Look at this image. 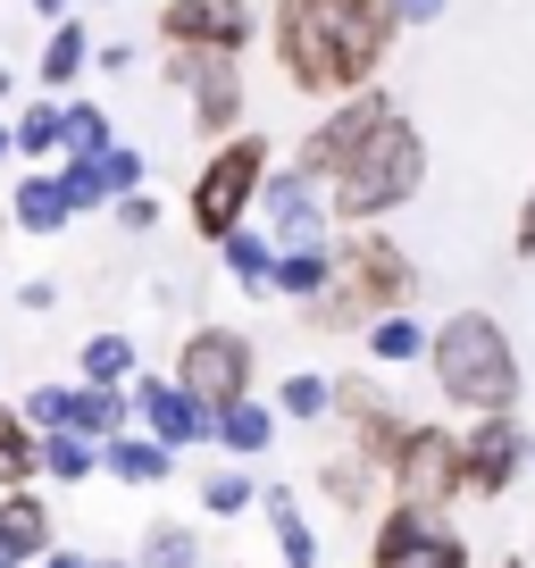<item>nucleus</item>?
Instances as JSON below:
<instances>
[{
	"label": "nucleus",
	"mask_w": 535,
	"mask_h": 568,
	"mask_svg": "<svg viewBox=\"0 0 535 568\" xmlns=\"http://www.w3.org/2000/svg\"><path fill=\"white\" fill-rule=\"evenodd\" d=\"M393 0H276L268 9V51L293 92L310 101H352L376 84L393 51Z\"/></svg>",
	"instance_id": "1"
},
{
	"label": "nucleus",
	"mask_w": 535,
	"mask_h": 568,
	"mask_svg": "<svg viewBox=\"0 0 535 568\" xmlns=\"http://www.w3.org/2000/svg\"><path fill=\"white\" fill-rule=\"evenodd\" d=\"M411 293H418L411 251L393 243L385 226H352V234L335 243V284H326L302 318L319 326V335H352V326H369V318L411 310Z\"/></svg>",
	"instance_id": "2"
},
{
	"label": "nucleus",
	"mask_w": 535,
	"mask_h": 568,
	"mask_svg": "<svg viewBox=\"0 0 535 568\" xmlns=\"http://www.w3.org/2000/svg\"><path fill=\"white\" fill-rule=\"evenodd\" d=\"M427 368H435V393L468 418L518 409V352L494 310H452L444 326H427Z\"/></svg>",
	"instance_id": "3"
},
{
	"label": "nucleus",
	"mask_w": 535,
	"mask_h": 568,
	"mask_svg": "<svg viewBox=\"0 0 535 568\" xmlns=\"http://www.w3.org/2000/svg\"><path fill=\"white\" fill-rule=\"evenodd\" d=\"M418 184H427V134L393 109V118L360 142V160L343 168V176H326V217H335L343 234L352 226H385L402 201H418Z\"/></svg>",
	"instance_id": "4"
},
{
	"label": "nucleus",
	"mask_w": 535,
	"mask_h": 568,
	"mask_svg": "<svg viewBox=\"0 0 535 568\" xmlns=\"http://www.w3.org/2000/svg\"><path fill=\"white\" fill-rule=\"evenodd\" d=\"M268 168H276L268 134H226V142L210 151V160H201L193 193H184V217H193V234H201V243H226L234 226H251Z\"/></svg>",
	"instance_id": "5"
},
{
	"label": "nucleus",
	"mask_w": 535,
	"mask_h": 568,
	"mask_svg": "<svg viewBox=\"0 0 535 568\" xmlns=\"http://www.w3.org/2000/svg\"><path fill=\"white\" fill-rule=\"evenodd\" d=\"M461 494H468V477H461V435H452V426H435V418L402 426V452H393V468H385V501L427 510V518H452V501H461Z\"/></svg>",
	"instance_id": "6"
},
{
	"label": "nucleus",
	"mask_w": 535,
	"mask_h": 568,
	"mask_svg": "<svg viewBox=\"0 0 535 568\" xmlns=\"http://www.w3.org/2000/svg\"><path fill=\"white\" fill-rule=\"evenodd\" d=\"M168 376L218 418L226 402H251V385H260V352H251L243 326H193V335L176 343V368H168Z\"/></svg>",
	"instance_id": "7"
},
{
	"label": "nucleus",
	"mask_w": 535,
	"mask_h": 568,
	"mask_svg": "<svg viewBox=\"0 0 535 568\" xmlns=\"http://www.w3.org/2000/svg\"><path fill=\"white\" fill-rule=\"evenodd\" d=\"M393 118V92L385 84H369V92H352V101H326V118L302 134V151H293V168H302L310 184L326 193V176H343V168L360 160V142L376 134V125Z\"/></svg>",
	"instance_id": "8"
},
{
	"label": "nucleus",
	"mask_w": 535,
	"mask_h": 568,
	"mask_svg": "<svg viewBox=\"0 0 535 568\" xmlns=\"http://www.w3.org/2000/svg\"><path fill=\"white\" fill-rule=\"evenodd\" d=\"M369 568H468V535L452 527V518L385 501V510H376V535H369Z\"/></svg>",
	"instance_id": "9"
},
{
	"label": "nucleus",
	"mask_w": 535,
	"mask_h": 568,
	"mask_svg": "<svg viewBox=\"0 0 535 568\" xmlns=\"http://www.w3.org/2000/svg\"><path fill=\"white\" fill-rule=\"evenodd\" d=\"M251 34H260L251 0H160V42L184 59H243Z\"/></svg>",
	"instance_id": "10"
},
{
	"label": "nucleus",
	"mask_w": 535,
	"mask_h": 568,
	"mask_svg": "<svg viewBox=\"0 0 535 568\" xmlns=\"http://www.w3.org/2000/svg\"><path fill=\"white\" fill-rule=\"evenodd\" d=\"M251 226H260L276 251L335 243V217H326V193L302 176V168H268V184H260V210H251Z\"/></svg>",
	"instance_id": "11"
},
{
	"label": "nucleus",
	"mask_w": 535,
	"mask_h": 568,
	"mask_svg": "<svg viewBox=\"0 0 535 568\" xmlns=\"http://www.w3.org/2000/svg\"><path fill=\"white\" fill-rule=\"evenodd\" d=\"M168 84L193 101V134H210V151L226 134H243V59H184V51H168Z\"/></svg>",
	"instance_id": "12"
},
{
	"label": "nucleus",
	"mask_w": 535,
	"mask_h": 568,
	"mask_svg": "<svg viewBox=\"0 0 535 568\" xmlns=\"http://www.w3.org/2000/svg\"><path fill=\"white\" fill-rule=\"evenodd\" d=\"M527 426H518V409H494V418H468V435H461V477H468V494L477 501H502L518 477H527Z\"/></svg>",
	"instance_id": "13"
},
{
	"label": "nucleus",
	"mask_w": 535,
	"mask_h": 568,
	"mask_svg": "<svg viewBox=\"0 0 535 568\" xmlns=\"http://www.w3.org/2000/svg\"><path fill=\"white\" fill-rule=\"evenodd\" d=\"M125 402H134V426H143L151 444H168V452H193V444H210V409L193 402V393L176 385V376H134L125 385Z\"/></svg>",
	"instance_id": "14"
},
{
	"label": "nucleus",
	"mask_w": 535,
	"mask_h": 568,
	"mask_svg": "<svg viewBox=\"0 0 535 568\" xmlns=\"http://www.w3.org/2000/svg\"><path fill=\"white\" fill-rule=\"evenodd\" d=\"M59 544V518L51 501L26 485V494H0V568H34L42 551Z\"/></svg>",
	"instance_id": "15"
},
{
	"label": "nucleus",
	"mask_w": 535,
	"mask_h": 568,
	"mask_svg": "<svg viewBox=\"0 0 535 568\" xmlns=\"http://www.w3.org/2000/svg\"><path fill=\"white\" fill-rule=\"evenodd\" d=\"M84 75H92V34H84V18H68V26H51V34H42L34 84H42V101H68Z\"/></svg>",
	"instance_id": "16"
},
{
	"label": "nucleus",
	"mask_w": 535,
	"mask_h": 568,
	"mask_svg": "<svg viewBox=\"0 0 535 568\" xmlns=\"http://www.w3.org/2000/svg\"><path fill=\"white\" fill-rule=\"evenodd\" d=\"M101 477H118V485H168V477H176V452L151 444L143 426H125V435H109V444H101Z\"/></svg>",
	"instance_id": "17"
},
{
	"label": "nucleus",
	"mask_w": 535,
	"mask_h": 568,
	"mask_svg": "<svg viewBox=\"0 0 535 568\" xmlns=\"http://www.w3.org/2000/svg\"><path fill=\"white\" fill-rule=\"evenodd\" d=\"M125 426H134V402H125L118 385H68V426H59V435L109 444V435H125Z\"/></svg>",
	"instance_id": "18"
},
{
	"label": "nucleus",
	"mask_w": 535,
	"mask_h": 568,
	"mask_svg": "<svg viewBox=\"0 0 535 568\" xmlns=\"http://www.w3.org/2000/svg\"><path fill=\"white\" fill-rule=\"evenodd\" d=\"M335 284V243H310V251H276V267H268V293L293 310H310Z\"/></svg>",
	"instance_id": "19"
},
{
	"label": "nucleus",
	"mask_w": 535,
	"mask_h": 568,
	"mask_svg": "<svg viewBox=\"0 0 535 568\" xmlns=\"http://www.w3.org/2000/svg\"><path fill=\"white\" fill-rule=\"evenodd\" d=\"M276 426H285V418H276L268 402H226L210 418V444L226 452V460H260V452L276 444Z\"/></svg>",
	"instance_id": "20"
},
{
	"label": "nucleus",
	"mask_w": 535,
	"mask_h": 568,
	"mask_svg": "<svg viewBox=\"0 0 535 568\" xmlns=\"http://www.w3.org/2000/svg\"><path fill=\"white\" fill-rule=\"evenodd\" d=\"M9 226H18V234H68L75 226V210H68V193H59L51 168H34V176L9 193Z\"/></svg>",
	"instance_id": "21"
},
{
	"label": "nucleus",
	"mask_w": 535,
	"mask_h": 568,
	"mask_svg": "<svg viewBox=\"0 0 535 568\" xmlns=\"http://www.w3.org/2000/svg\"><path fill=\"white\" fill-rule=\"evenodd\" d=\"M260 510H268V535H276V560H285V568H319V527L302 518L293 485H268Z\"/></svg>",
	"instance_id": "22"
},
{
	"label": "nucleus",
	"mask_w": 535,
	"mask_h": 568,
	"mask_svg": "<svg viewBox=\"0 0 535 568\" xmlns=\"http://www.w3.org/2000/svg\"><path fill=\"white\" fill-rule=\"evenodd\" d=\"M319 494L335 501V510H352V518H369V501L385 494V477H376L369 460H360V452H326L319 460Z\"/></svg>",
	"instance_id": "23"
},
{
	"label": "nucleus",
	"mask_w": 535,
	"mask_h": 568,
	"mask_svg": "<svg viewBox=\"0 0 535 568\" xmlns=\"http://www.w3.org/2000/svg\"><path fill=\"white\" fill-rule=\"evenodd\" d=\"M9 142H18V160H34V168H42V160H59V151H68V109L34 92V101L9 118Z\"/></svg>",
	"instance_id": "24"
},
{
	"label": "nucleus",
	"mask_w": 535,
	"mask_h": 568,
	"mask_svg": "<svg viewBox=\"0 0 535 568\" xmlns=\"http://www.w3.org/2000/svg\"><path fill=\"white\" fill-rule=\"evenodd\" d=\"M34 477H42V435L0 402V494H26Z\"/></svg>",
	"instance_id": "25"
},
{
	"label": "nucleus",
	"mask_w": 535,
	"mask_h": 568,
	"mask_svg": "<svg viewBox=\"0 0 535 568\" xmlns=\"http://www.w3.org/2000/svg\"><path fill=\"white\" fill-rule=\"evenodd\" d=\"M143 376V352H134V335H84V359H75V385H134Z\"/></svg>",
	"instance_id": "26"
},
{
	"label": "nucleus",
	"mask_w": 535,
	"mask_h": 568,
	"mask_svg": "<svg viewBox=\"0 0 535 568\" xmlns=\"http://www.w3.org/2000/svg\"><path fill=\"white\" fill-rule=\"evenodd\" d=\"M134 568H201V535L184 518H151L134 535Z\"/></svg>",
	"instance_id": "27"
},
{
	"label": "nucleus",
	"mask_w": 535,
	"mask_h": 568,
	"mask_svg": "<svg viewBox=\"0 0 535 568\" xmlns=\"http://www.w3.org/2000/svg\"><path fill=\"white\" fill-rule=\"evenodd\" d=\"M360 335H369V359H376V368H411V359H427V326H418L411 310H393V318H369Z\"/></svg>",
	"instance_id": "28"
},
{
	"label": "nucleus",
	"mask_w": 535,
	"mask_h": 568,
	"mask_svg": "<svg viewBox=\"0 0 535 568\" xmlns=\"http://www.w3.org/2000/svg\"><path fill=\"white\" fill-rule=\"evenodd\" d=\"M276 418H293V426H319V418H335V376H310V368H293L285 385H276Z\"/></svg>",
	"instance_id": "29"
},
{
	"label": "nucleus",
	"mask_w": 535,
	"mask_h": 568,
	"mask_svg": "<svg viewBox=\"0 0 535 568\" xmlns=\"http://www.w3.org/2000/svg\"><path fill=\"white\" fill-rule=\"evenodd\" d=\"M218 260H226V276L243 284V293H268V267H276V243H268L260 226H234L226 243H218Z\"/></svg>",
	"instance_id": "30"
},
{
	"label": "nucleus",
	"mask_w": 535,
	"mask_h": 568,
	"mask_svg": "<svg viewBox=\"0 0 535 568\" xmlns=\"http://www.w3.org/2000/svg\"><path fill=\"white\" fill-rule=\"evenodd\" d=\"M68 151H59V160H101L109 142H118V125H109V109L101 101H84V92H68Z\"/></svg>",
	"instance_id": "31"
},
{
	"label": "nucleus",
	"mask_w": 535,
	"mask_h": 568,
	"mask_svg": "<svg viewBox=\"0 0 535 568\" xmlns=\"http://www.w3.org/2000/svg\"><path fill=\"white\" fill-rule=\"evenodd\" d=\"M201 510H210V518L260 510V477H251V468H210V477H201Z\"/></svg>",
	"instance_id": "32"
},
{
	"label": "nucleus",
	"mask_w": 535,
	"mask_h": 568,
	"mask_svg": "<svg viewBox=\"0 0 535 568\" xmlns=\"http://www.w3.org/2000/svg\"><path fill=\"white\" fill-rule=\"evenodd\" d=\"M51 176H59V193H68V210H75V217H84V210H109V201H118V184H109V168H101V160H59Z\"/></svg>",
	"instance_id": "33"
},
{
	"label": "nucleus",
	"mask_w": 535,
	"mask_h": 568,
	"mask_svg": "<svg viewBox=\"0 0 535 568\" xmlns=\"http://www.w3.org/2000/svg\"><path fill=\"white\" fill-rule=\"evenodd\" d=\"M42 477H59V485L101 477V444H84V435H42Z\"/></svg>",
	"instance_id": "34"
},
{
	"label": "nucleus",
	"mask_w": 535,
	"mask_h": 568,
	"mask_svg": "<svg viewBox=\"0 0 535 568\" xmlns=\"http://www.w3.org/2000/svg\"><path fill=\"white\" fill-rule=\"evenodd\" d=\"M18 418L34 426V435H59V426H68V385H34L18 402Z\"/></svg>",
	"instance_id": "35"
},
{
	"label": "nucleus",
	"mask_w": 535,
	"mask_h": 568,
	"mask_svg": "<svg viewBox=\"0 0 535 568\" xmlns=\"http://www.w3.org/2000/svg\"><path fill=\"white\" fill-rule=\"evenodd\" d=\"M101 168H109V184H118V201H125V193H143V176H151V160L134 151V142H109Z\"/></svg>",
	"instance_id": "36"
},
{
	"label": "nucleus",
	"mask_w": 535,
	"mask_h": 568,
	"mask_svg": "<svg viewBox=\"0 0 535 568\" xmlns=\"http://www.w3.org/2000/svg\"><path fill=\"white\" fill-rule=\"evenodd\" d=\"M109 217H118L125 234H151V226H160V201H151V193H125V201H109Z\"/></svg>",
	"instance_id": "37"
},
{
	"label": "nucleus",
	"mask_w": 535,
	"mask_h": 568,
	"mask_svg": "<svg viewBox=\"0 0 535 568\" xmlns=\"http://www.w3.org/2000/svg\"><path fill=\"white\" fill-rule=\"evenodd\" d=\"M92 75H134V42H92Z\"/></svg>",
	"instance_id": "38"
},
{
	"label": "nucleus",
	"mask_w": 535,
	"mask_h": 568,
	"mask_svg": "<svg viewBox=\"0 0 535 568\" xmlns=\"http://www.w3.org/2000/svg\"><path fill=\"white\" fill-rule=\"evenodd\" d=\"M18 310H34V318H42V310H59V284L51 276H26L18 284Z\"/></svg>",
	"instance_id": "39"
},
{
	"label": "nucleus",
	"mask_w": 535,
	"mask_h": 568,
	"mask_svg": "<svg viewBox=\"0 0 535 568\" xmlns=\"http://www.w3.org/2000/svg\"><path fill=\"white\" fill-rule=\"evenodd\" d=\"M511 243H518V260H535V184H527V201H518V226H511Z\"/></svg>",
	"instance_id": "40"
},
{
	"label": "nucleus",
	"mask_w": 535,
	"mask_h": 568,
	"mask_svg": "<svg viewBox=\"0 0 535 568\" xmlns=\"http://www.w3.org/2000/svg\"><path fill=\"white\" fill-rule=\"evenodd\" d=\"M444 18V0H393V26H435Z\"/></svg>",
	"instance_id": "41"
},
{
	"label": "nucleus",
	"mask_w": 535,
	"mask_h": 568,
	"mask_svg": "<svg viewBox=\"0 0 535 568\" xmlns=\"http://www.w3.org/2000/svg\"><path fill=\"white\" fill-rule=\"evenodd\" d=\"M26 9H34L42 26H68V18H75V0H26Z\"/></svg>",
	"instance_id": "42"
},
{
	"label": "nucleus",
	"mask_w": 535,
	"mask_h": 568,
	"mask_svg": "<svg viewBox=\"0 0 535 568\" xmlns=\"http://www.w3.org/2000/svg\"><path fill=\"white\" fill-rule=\"evenodd\" d=\"M34 568H92V560H84V551H59V544H51V551H42Z\"/></svg>",
	"instance_id": "43"
},
{
	"label": "nucleus",
	"mask_w": 535,
	"mask_h": 568,
	"mask_svg": "<svg viewBox=\"0 0 535 568\" xmlns=\"http://www.w3.org/2000/svg\"><path fill=\"white\" fill-rule=\"evenodd\" d=\"M9 151H18V142H9V118H0V160H9Z\"/></svg>",
	"instance_id": "44"
},
{
	"label": "nucleus",
	"mask_w": 535,
	"mask_h": 568,
	"mask_svg": "<svg viewBox=\"0 0 535 568\" xmlns=\"http://www.w3.org/2000/svg\"><path fill=\"white\" fill-rule=\"evenodd\" d=\"M92 568H134V560H92Z\"/></svg>",
	"instance_id": "45"
},
{
	"label": "nucleus",
	"mask_w": 535,
	"mask_h": 568,
	"mask_svg": "<svg viewBox=\"0 0 535 568\" xmlns=\"http://www.w3.org/2000/svg\"><path fill=\"white\" fill-rule=\"evenodd\" d=\"M0 234H9V201H0Z\"/></svg>",
	"instance_id": "46"
},
{
	"label": "nucleus",
	"mask_w": 535,
	"mask_h": 568,
	"mask_svg": "<svg viewBox=\"0 0 535 568\" xmlns=\"http://www.w3.org/2000/svg\"><path fill=\"white\" fill-rule=\"evenodd\" d=\"M502 568H527V560H518V551H511V560H502Z\"/></svg>",
	"instance_id": "47"
},
{
	"label": "nucleus",
	"mask_w": 535,
	"mask_h": 568,
	"mask_svg": "<svg viewBox=\"0 0 535 568\" xmlns=\"http://www.w3.org/2000/svg\"><path fill=\"white\" fill-rule=\"evenodd\" d=\"M527 477H535V444H527Z\"/></svg>",
	"instance_id": "48"
}]
</instances>
